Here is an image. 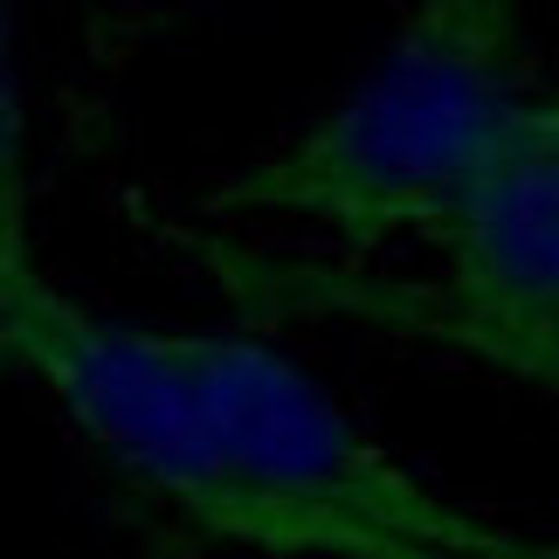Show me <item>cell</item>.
I'll use <instances>...</instances> for the list:
<instances>
[{
	"label": "cell",
	"mask_w": 559,
	"mask_h": 559,
	"mask_svg": "<svg viewBox=\"0 0 559 559\" xmlns=\"http://www.w3.org/2000/svg\"><path fill=\"white\" fill-rule=\"evenodd\" d=\"M0 367L180 525L263 559H559V532L428 484L255 332H174L0 263Z\"/></svg>",
	"instance_id": "6da1fadb"
},
{
	"label": "cell",
	"mask_w": 559,
	"mask_h": 559,
	"mask_svg": "<svg viewBox=\"0 0 559 559\" xmlns=\"http://www.w3.org/2000/svg\"><path fill=\"white\" fill-rule=\"evenodd\" d=\"M539 91L511 0H428L346 97L222 180L207 207L318 228L353 255L428 242Z\"/></svg>",
	"instance_id": "7a4b0ae2"
},
{
	"label": "cell",
	"mask_w": 559,
	"mask_h": 559,
	"mask_svg": "<svg viewBox=\"0 0 559 559\" xmlns=\"http://www.w3.org/2000/svg\"><path fill=\"white\" fill-rule=\"evenodd\" d=\"M436 276H367V270H311V263H263L235 255L222 263L263 305H305L325 318H359L380 332L436 338L469 367L504 373L519 386L552 394L559 380V83L519 111L504 145L442 228L428 235Z\"/></svg>",
	"instance_id": "3957f363"
},
{
	"label": "cell",
	"mask_w": 559,
	"mask_h": 559,
	"mask_svg": "<svg viewBox=\"0 0 559 559\" xmlns=\"http://www.w3.org/2000/svg\"><path fill=\"white\" fill-rule=\"evenodd\" d=\"M28 118H21V83L8 49V14H0V263H28Z\"/></svg>",
	"instance_id": "277c9868"
},
{
	"label": "cell",
	"mask_w": 559,
	"mask_h": 559,
	"mask_svg": "<svg viewBox=\"0 0 559 559\" xmlns=\"http://www.w3.org/2000/svg\"><path fill=\"white\" fill-rule=\"evenodd\" d=\"M552 394H559V380H552Z\"/></svg>",
	"instance_id": "5b68a950"
}]
</instances>
